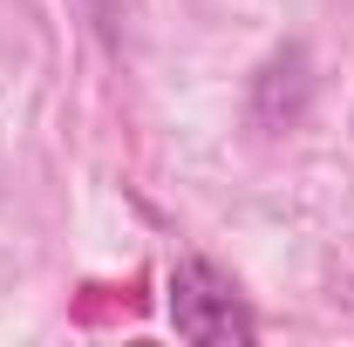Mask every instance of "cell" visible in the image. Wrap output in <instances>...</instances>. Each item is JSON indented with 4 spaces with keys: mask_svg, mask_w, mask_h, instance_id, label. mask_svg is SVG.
I'll return each instance as SVG.
<instances>
[{
    "mask_svg": "<svg viewBox=\"0 0 354 347\" xmlns=\"http://www.w3.org/2000/svg\"><path fill=\"white\" fill-rule=\"evenodd\" d=\"M171 327L184 341H198V347H245L259 334V320L232 293V279L212 272L205 259H184L171 272Z\"/></svg>",
    "mask_w": 354,
    "mask_h": 347,
    "instance_id": "1",
    "label": "cell"
}]
</instances>
